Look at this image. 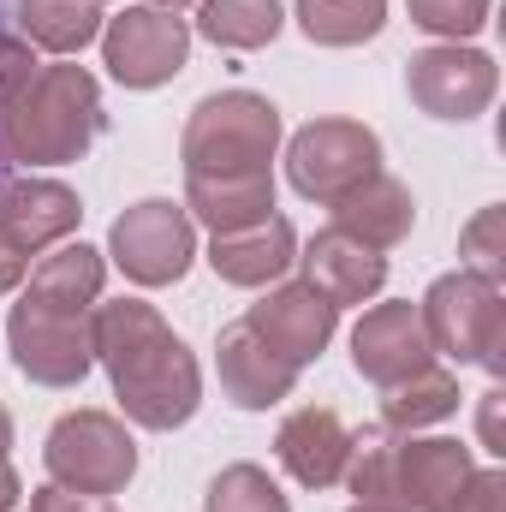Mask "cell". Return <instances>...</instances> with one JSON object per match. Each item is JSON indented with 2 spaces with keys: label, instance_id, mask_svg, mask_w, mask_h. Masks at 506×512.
I'll return each instance as SVG.
<instances>
[{
  "label": "cell",
  "instance_id": "cell-1",
  "mask_svg": "<svg viewBox=\"0 0 506 512\" xmlns=\"http://www.w3.org/2000/svg\"><path fill=\"white\" fill-rule=\"evenodd\" d=\"M90 346L96 364L108 370L114 399L137 429H179L203 405V370L191 346L167 328V316L143 298H114L90 310Z\"/></svg>",
  "mask_w": 506,
  "mask_h": 512
},
{
  "label": "cell",
  "instance_id": "cell-2",
  "mask_svg": "<svg viewBox=\"0 0 506 512\" xmlns=\"http://www.w3.org/2000/svg\"><path fill=\"white\" fill-rule=\"evenodd\" d=\"M102 84L84 66H36L0 108V155L24 167H66L102 137Z\"/></svg>",
  "mask_w": 506,
  "mask_h": 512
},
{
  "label": "cell",
  "instance_id": "cell-3",
  "mask_svg": "<svg viewBox=\"0 0 506 512\" xmlns=\"http://www.w3.org/2000/svg\"><path fill=\"white\" fill-rule=\"evenodd\" d=\"M274 149H280V114L268 96H251V90L203 96L185 120V137H179L185 179L274 173Z\"/></svg>",
  "mask_w": 506,
  "mask_h": 512
},
{
  "label": "cell",
  "instance_id": "cell-4",
  "mask_svg": "<svg viewBox=\"0 0 506 512\" xmlns=\"http://www.w3.org/2000/svg\"><path fill=\"white\" fill-rule=\"evenodd\" d=\"M417 316H423V334H429L435 352H447V358H459V364H483L489 376H501V364H506V298H501L495 280H483V274H471V268L441 274V280L423 292Z\"/></svg>",
  "mask_w": 506,
  "mask_h": 512
},
{
  "label": "cell",
  "instance_id": "cell-5",
  "mask_svg": "<svg viewBox=\"0 0 506 512\" xmlns=\"http://www.w3.org/2000/svg\"><path fill=\"white\" fill-rule=\"evenodd\" d=\"M42 465H48V477L66 495L108 501V495H120L137 477V441L126 435V423L108 417V411H66L48 429Z\"/></svg>",
  "mask_w": 506,
  "mask_h": 512
},
{
  "label": "cell",
  "instance_id": "cell-6",
  "mask_svg": "<svg viewBox=\"0 0 506 512\" xmlns=\"http://www.w3.org/2000/svg\"><path fill=\"white\" fill-rule=\"evenodd\" d=\"M381 173V137L358 120H310L286 143V179L310 203H340Z\"/></svg>",
  "mask_w": 506,
  "mask_h": 512
},
{
  "label": "cell",
  "instance_id": "cell-7",
  "mask_svg": "<svg viewBox=\"0 0 506 512\" xmlns=\"http://www.w3.org/2000/svg\"><path fill=\"white\" fill-rule=\"evenodd\" d=\"M102 66L126 90H161L185 72L191 60V24L161 6H126L102 24Z\"/></svg>",
  "mask_w": 506,
  "mask_h": 512
},
{
  "label": "cell",
  "instance_id": "cell-8",
  "mask_svg": "<svg viewBox=\"0 0 506 512\" xmlns=\"http://www.w3.org/2000/svg\"><path fill=\"white\" fill-rule=\"evenodd\" d=\"M108 256L137 286H173V280H185V268L197 256V227H191L185 203L143 197V203H131L126 215L114 221Z\"/></svg>",
  "mask_w": 506,
  "mask_h": 512
},
{
  "label": "cell",
  "instance_id": "cell-9",
  "mask_svg": "<svg viewBox=\"0 0 506 512\" xmlns=\"http://www.w3.org/2000/svg\"><path fill=\"white\" fill-rule=\"evenodd\" d=\"M405 90L411 102L429 114V120H477L495 90H501V72L483 48H465V42H435L423 54H411L405 66Z\"/></svg>",
  "mask_w": 506,
  "mask_h": 512
},
{
  "label": "cell",
  "instance_id": "cell-10",
  "mask_svg": "<svg viewBox=\"0 0 506 512\" xmlns=\"http://www.w3.org/2000/svg\"><path fill=\"white\" fill-rule=\"evenodd\" d=\"M6 340H12V364L42 387H78L96 370L90 316H48L30 304H12Z\"/></svg>",
  "mask_w": 506,
  "mask_h": 512
},
{
  "label": "cell",
  "instance_id": "cell-11",
  "mask_svg": "<svg viewBox=\"0 0 506 512\" xmlns=\"http://www.w3.org/2000/svg\"><path fill=\"white\" fill-rule=\"evenodd\" d=\"M334 322H340V310H334L316 286H304V280L268 286L251 310H245V328H251L262 346H274L286 364H298V370H304V364H316V358L328 352Z\"/></svg>",
  "mask_w": 506,
  "mask_h": 512
},
{
  "label": "cell",
  "instance_id": "cell-12",
  "mask_svg": "<svg viewBox=\"0 0 506 512\" xmlns=\"http://www.w3.org/2000/svg\"><path fill=\"white\" fill-rule=\"evenodd\" d=\"M471 477V447L459 441H393L387 447V501L399 512H447Z\"/></svg>",
  "mask_w": 506,
  "mask_h": 512
},
{
  "label": "cell",
  "instance_id": "cell-13",
  "mask_svg": "<svg viewBox=\"0 0 506 512\" xmlns=\"http://www.w3.org/2000/svg\"><path fill=\"white\" fill-rule=\"evenodd\" d=\"M352 364H358L364 382H376V387H393L405 376H417V370H429L435 346L423 334L417 304H376V310H364V322L352 328Z\"/></svg>",
  "mask_w": 506,
  "mask_h": 512
},
{
  "label": "cell",
  "instance_id": "cell-14",
  "mask_svg": "<svg viewBox=\"0 0 506 512\" xmlns=\"http://www.w3.org/2000/svg\"><path fill=\"white\" fill-rule=\"evenodd\" d=\"M352 441H358V435L346 429L340 411H328V405H298V411L280 423V435H274V459H280V471H286L298 489H334V483L346 477Z\"/></svg>",
  "mask_w": 506,
  "mask_h": 512
},
{
  "label": "cell",
  "instance_id": "cell-15",
  "mask_svg": "<svg viewBox=\"0 0 506 512\" xmlns=\"http://www.w3.org/2000/svg\"><path fill=\"white\" fill-rule=\"evenodd\" d=\"M84 221V203L78 191H66L60 179H6L0 185V233H12L24 251H54L78 233Z\"/></svg>",
  "mask_w": 506,
  "mask_h": 512
},
{
  "label": "cell",
  "instance_id": "cell-16",
  "mask_svg": "<svg viewBox=\"0 0 506 512\" xmlns=\"http://www.w3.org/2000/svg\"><path fill=\"white\" fill-rule=\"evenodd\" d=\"M304 286H316L334 310H346V304H364V298H376L381 286H387V256L370 251L364 239H352V233H340V227H322L310 245H304Z\"/></svg>",
  "mask_w": 506,
  "mask_h": 512
},
{
  "label": "cell",
  "instance_id": "cell-17",
  "mask_svg": "<svg viewBox=\"0 0 506 512\" xmlns=\"http://www.w3.org/2000/svg\"><path fill=\"white\" fill-rule=\"evenodd\" d=\"M215 364H221V393H227L239 411H268V405H280V399L298 387V364H286L274 346H262L245 322L221 328Z\"/></svg>",
  "mask_w": 506,
  "mask_h": 512
},
{
  "label": "cell",
  "instance_id": "cell-18",
  "mask_svg": "<svg viewBox=\"0 0 506 512\" xmlns=\"http://www.w3.org/2000/svg\"><path fill=\"white\" fill-rule=\"evenodd\" d=\"M298 262V233L280 215H262L239 233H215L209 239V268L227 286H274L286 268Z\"/></svg>",
  "mask_w": 506,
  "mask_h": 512
},
{
  "label": "cell",
  "instance_id": "cell-19",
  "mask_svg": "<svg viewBox=\"0 0 506 512\" xmlns=\"http://www.w3.org/2000/svg\"><path fill=\"white\" fill-rule=\"evenodd\" d=\"M102 280H108V262L90 245H54L30 268V286L18 304L30 310H48V316H90L102 304Z\"/></svg>",
  "mask_w": 506,
  "mask_h": 512
},
{
  "label": "cell",
  "instance_id": "cell-20",
  "mask_svg": "<svg viewBox=\"0 0 506 512\" xmlns=\"http://www.w3.org/2000/svg\"><path fill=\"white\" fill-rule=\"evenodd\" d=\"M334 227L352 233V239H364L370 251H393V245L411 239L417 203H411V191H405L393 173H376V179H364L352 197L334 203Z\"/></svg>",
  "mask_w": 506,
  "mask_h": 512
},
{
  "label": "cell",
  "instance_id": "cell-21",
  "mask_svg": "<svg viewBox=\"0 0 506 512\" xmlns=\"http://www.w3.org/2000/svg\"><path fill=\"white\" fill-rule=\"evenodd\" d=\"M185 215L209 233H239L262 215H274V173H221V179H185Z\"/></svg>",
  "mask_w": 506,
  "mask_h": 512
},
{
  "label": "cell",
  "instance_id": "cell-22",
  "mask_svg": "<svg viewBox=\"0 0 506 512\" xmlns=\"http://www.w3.org/2000/svg\"><path fill=\"white\" fill-rule=\"evenodd\" d=\"M459 411V376H447V370H417V376H405V382L381 387V423H387V435H417V429H429V423H441V417H453Z\"/></svg>",
  "mask_w": 506,
  "mask_h": 512
},
{
  "label": "cell",
  "instance_id": "cell-23",
  "mask_svg": "<svg viewBox=\"0 0 506 512\" xmlns=\"http://www.w3.org/2000/svg\"><path fill=\"white\" fill-rule=\"evenodd\" d=\"M18 24H24V42L30 48H48V54H78L102 36V0H24L18 6Z\"/></svg>",
  "mask_w": 506,
  "mask_h": 512
},
{
  "label": "cell",
  "instance_id": "cell-24",
  "mask_svg": "<svg viewBox=\"0 0 506 512\" xmlns=\"http://www.w3.org/2000/svg\"><path fill=\"white\" fill-rule=\"evenodd\" d=\"M286 12L280 0H203L197 6V30L215 42V48H233V54H251V48H268L280 36Z\"/></svg>",
  "mask_w": 506,
  "mask_h": 512
},
{
  "label": "cell",
  "instance_id": "cell-25",
  "mask_svg": "<svg viewBox=\"0 0 506 512\" xmlns=\"http://www.w3.org/2000/svg\"><path fill=\"white\" fill-rule=\"evenodd\" d=\"M292 12H298V30L322 48H358L387 24V0H298Z\"/></svg>",
  "mask_w": 506,
  "mask_h": 512
},
{
  "label": "cell",
  "instance_id": "cell-26",
  "mask_svg": "<svg viewBox=\"0 0 506 512\" xmlns=\"http://www.w3.org/2000/svg\"><path fill=\"white\" fill-rule=\"evenodd\" d=\"M203 512H292V501L280 495V483H274L262 465H227V471L209 483Z\"/></svg>",
  "mask_w": 506,
  "mask_h": 512
},
{
  "label": "cell",
  "instance_id": "cell-27",
  "mask_svg": "<svg viewBox=\"0 0 506 512\" xmlns=\"http://www.w3.org/2000/svg\"><path fill=\"white\" fill-rule=\"evenodd\" d=\"M459 256H465V268L471 274H483V280H506V209L501 203H489V209H477V221L459 233Z\"/></svg>",
  "mask_w": 506,
  "mask_h": 512
},
{
  "label": "cell",
  "instance_id": "cell-28",
  "mask_svg": "<svg viewBox=\"0 0 506 512\" xmlns=\"http://www.w3.org/2000/svg\"><path fill=\"white\" fill-rule=\"evenodd\" d=\"M405 6H411V24H423L441 42H465L489 24V0H405Z\"/></svg>",
  "mask_w": 506,
  "mask_h": 512
},
{
  "label": "cell",
  "instance_id": "cell-29",
  "mask_svg": "<svg viewBox=\"0 0 506 512\" xmlns=\"http://www.w3.org/2000/svg\"><path fill=\"white\" fill-rule=\"evenodd\" d=\"M447 512H506V471H477L471 465V477L459 483V495H453V507Z\"/></svg>",
  "mask_w": 506,
  "mask_h": 512
},
{
  "label": "cell",
  "instance_id": "cell-30",
  "mask_svg": "<svg viewBox=\"0 0 506 512\" xmlns=\"http://www.w3.org/2000/svg\"><path fill=\"white\" fill-rule=\"evenodd\" d=\"M36 78V54H30V42H18V36H0V108L24 90Z\"/></svg>",
  "mask_w": 506,
  "mask_h": 512
},
{
  "label": "cell",
  "instance_id": "cell-31",
  "mask_svg": "<svg viewBox=\"0 0 506 512\" xmlns=\"http://www.w3.org/2000/svg\"><path fill=\"white\" fill-rule=\"evenodd\" d=\"M30 512H114V507L84 501V495H66L60 483H48V489H36V495H30Z\"/></svg>",
  "mask_w": 506,
  "mask_h": 512
},
{
  "label": "cell",
  "instance_id": "cell-32",
  "mask_svg": "<svg viewBox=\"0 0 506 512\" xmlns=\"http://www.w3.org/2000/svg\"><path fill=\"white\" fill-rule=\"evenodd\" d=\"M24 274H30V251H24L12 233H0V292H18Z\"/></svg>",
  "mask_w": 506,
  "mask_h": 512
},
{
  "label": "cell",
  "instance_id": "cell-33",
  "mask_svg": "<svg viewBox=\"0 0 506 512\" xmlns=\"http://www.w3.org/2000/svg\"><path fill=\"white\" fill-rule=\"evenodd\" d=\"M501 405H506V393H501V387H489V393H483V447H489V453H506V441H501Z\"/></svg>",
  "mask_w": 506,
  "mask_h": 512
},
{
  "label": "cell",
  "instance_id": "cell-34",
  "mask_svg": "<svg viewBox=\"0 0 506 512\" xmlns=\"http://www.w3.org/2000/svg\"><path fill=\"white\" fill-rule=\"evenodd\" d=\"M18 495H24L18 471H12V465H0V512H12V507H18Z\"/></svg>",
  "mask_w": 506,
  "mask_h": 512
},
{
  "label": "cell",
  "instance_id": "cell-35",
  "mask_svg": "<svg viewBox=\"0 0 506 512\" xmlns=\"http://www.w3.org/2000/svg\"><path fill=\"white\" fill-rule=\"evenodd\" d=\"M6 453H12V411L0 405V465H6Z\"/></svg>",
  "mask_w": 506,
  "mask_h": 512
},
{
  "label": "cell",
  "instance_id": "cell-36",
  "mask_svg": "<svg viewBox=\"0 0 506 512\" xmlns=\"http://www.w3.org/2000/svg\"><path fill=\"white\" fill-rule=\"evenodd\" d=\"M149 6H161V12H179V6H191V0H149Z\"/></svg>",
  "mask_w": 506,
  "mask_h": 512
},
{
  "label": "cell",
  "instance_id": "cell-37",
  "mask_svg": "<svg viewBox=\"0 0 506 512\" xmlns=\"http://www.w3.org/2000/svg\"><path fill=\"white\" fill-rule=\"evenodd\" d=\"M346 512H399V507H370V501H358V507H346Z\"/></svg>",
  "mask_w": 506,
  "mask_h": 512
}]
</instances>
